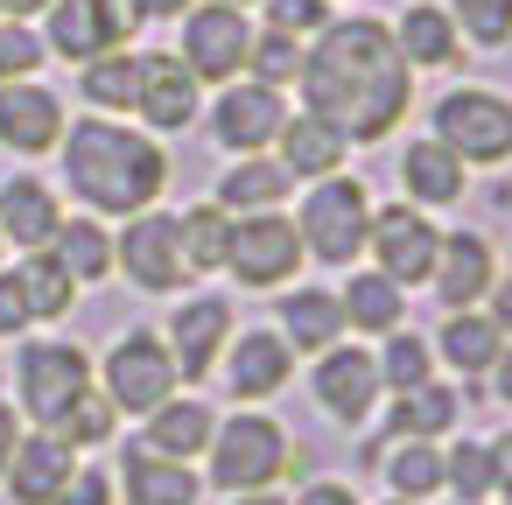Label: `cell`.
I'll list each match as a JSON object with an SVG mask.
<instances>
[{
	"label": "cell",
	"instance_id": "obj_35",
	"mask_svg": "<svg viewBox=\"0 0 512 505\" xmlns=\"http://www.w3.org/2000/svg\"><path fill=\"white\" fill-rule=\"evenodd\" d=\"M50 253L64 260V274L78 288H92V281L113 274V232H106V218H64L57 239H50Z\"/></svg>",
	"mask_w": 512,
	"mask_h": 505
},
{
	"label": "cell",
	"instance_id": "obj_11",
	"mask_svg": "<svg viewBox=\"0 0 512 505\" xmlns=\"http://www.w3.org/2000/svg\"><path fill=\"white\" fill-rule=\"evenodd\" d=\"M113 274H127L141 295H176V288L190 281L176 211H134V218L113 232Z\"/></svg>",
	"mask_w": 512,
	"mask_h": 505
},
{
	"label": "cell",
	"instance_id": "obj_14",
	"mask_svg": "<svg viewBox=\"0 0 512 505\" xmlns=\"http://www.w3.org/2000/svg\"><path fill=\"white\" fill-rule=\"evenodd\" d=\"M281 120H288V92H274L260 78H232L211 99V141L225 155H267L274 134H281Z\"/></svg>",
	"mask_w": 512,
	"mask_h": 505
},
{
	"label": "cell",
	"instance_id": "obj_55",
	"mask_svg": "<svg viewBox=\"0 0 512 505\" xmlns=\"http://www.w3.org/2000/svg\"><path fill=\"white\" fill-rule=\"evenodd\" d=\"M379 505H442V498H379Z\"/></svg>",
	"mask_w": 512,
	"mask_h": 505
},
{
	"label": "cell",
	"instance_id": "obj_30",
	"mask_svg": "<svg viewBox=\"0 0 512 505\" xmlns=\"http://www.w3.org/2000/svg\"><path fill=\"white\" fill-rule=\"evenodd\" d=\"M393 43H400L407 71H449L463 57V36L449 22V8H435V0H407L400 22H393Z\"/></svg>",
	"mask_w": 512,
	"mask_h": 505
},
{
	"label": "cell",
	"instance_id": "obj_41",
	"mask_svg": "<svg viewBox=\"0 0 512 505\" xmlns=\"http://www.w3.org/2000/svg\"><path fill=\"white\" fill-rule=\"evenodd\" d=\"M113 428H120V407H113V400L92 386L85 400H71V414H64L50 435H64L71 449H106V442H113Z\"/></svg>",
	"mask_w": 512,
	"mask_h": 505
},
{
	"label": "cell",
	"instance_id": "obj_47",
	"mask_svg": "<svg viewBox=\"0 0 512 505\" xmlns=\"http://www.w3.org/2000/svg\"><path fill=\"white\" fill-rule=\"evenodd\" d=\"M484 316H491V323H498V337L512 344V274H498V281H491V295H484Z\"/></svg>",
	"mask_w": 512,
	"mask_h": 505
},
{
	"label": "cell",
	"instance_id": "obj_4",
	"mask_svg": "<svg viewBox=\"0 0 512 505\" xmlns=\"http://www.w3.org/2000/svg\"><path fill=\"white\" fill-rule=\"evenodd\" d=\"M295 232H302V253L316 267H358L365 260V232H372V190H365V176L337 169V176L309 183L302 204H295Z\"/></svg>",
	"mask_w": 512,
	"mask_h": 505
},
{
	"label": "cell",
	"instance_id": "obj_27",
	"mask_svg": "<svg viewBox=\"0 0 512 505\" xmlns=\"http://www.w3.org/2000/svg\"><path fill=\"white\" fill-rule=\"evenodd\" d=\"M337 309H344V337H386L407 323V288L386 281L379 267H344Z\"/></svg>",
	"mask_w": 512,
	"mask_h": 505
},
{
	"label": "cell",
	"instance_id": "obj_21",
	"mask_svg": "<svg viewBox=\"0 0 512 505\" xmlns=\"http://www.w3.org/2000/svg\"><path fill=\"white\" fill-rule=\"evenodd\" d=\"M113 484L127 491V505H197L204 498V470L197 463H176V456H155L148 442H127L120 449Z\"/></svg>",
	"mask_w": 512,
	"mask_h": 505
},
{
	"label": "cell",
	"instance_id": "obj_19",
	"mask_svg": "<svg viewBox=\"0 0 512 505\" xmlns=\"http://www.w3.org/2000/svg\"><path fill=\"white\" fill-rule=\"evenodd\" d=\"M463 407H470V393H463L456 379H428V386H414V393H393L379 442H449V435L463 428Z\"/></svg>",
	"mask_w": 512,
	"mask_h": 505
},
{
	"label": "cell",
	"instance_id": "obj_36",
	"mask_svg": "<svg viewBox=\"0 0 512 505\" xmlns=\"http://www.w3.org/2000/svg\"><path fill=\"white\" fill-rule=\"evenodd\" d=\"M442 491L456 505H491L498 477H491V442L484 435H449L442 442Z\"/></svg>",
	"mask_w": 512,
	"mask_h": 505
},
{
	"label": "cell",
	"instance_id": "obj_10",
	"mask_svg": "<svg viewBox=\"0 0 512 505\" xmlns=\"http://www.w3.org/2000/svg\"><path fill=\"white\" fill-rule=\"evenodd\" d=\"M435 253H442V225L421 211V204H372V232H365V260L400 281V288H428L435 274Z\"/></svg>",
	"mask_w": 512,
	"mask_h": 505
},
{
	"label": "cell",
	"instance_id": "obj_1",
	"mask_svg": "<svg viewBox=\"0 0 512 505\" xmlns=\"http://www.w3.org/2000/svg\"><path fill=\"white\" fill-rule=\"evenodd\" d=\"M302 106L323 113L351 148L386 141L414 106V71L393 43V22L379 15H330L323 36L302 50Z\"/></svg>",
	"mask_w": 512,
	"mask_h": 505
},
{
	"label": "cell",
	"instance_id": "obj_18",
	"mask_svg": "<svg viewBox=\"0 0 512 505\" xmlns=\"http://www.w3.org/2000/svg\"><path fill=\"white\" fill-rule=\"evenodd\" d=\"M64 99L36 78H15V85H0V148H15V155H50L64 141Z\"/></svg>",
	"mask_w": 512,
	"mask_h": 505
},
{
	"label": "cell",
	"instance_id": "obj_50",
	"mask_svg": "<svg viewBox=\"0 0 512 505\" xmlns=\"http://www.w3.org/2000/svg\"><path fill=\"white\" fill-rule=\"evenodd\" d=\"M99 8H106V15L120 22V36H127V43H134V29L148 22V8H141V0H99Z\"/></svg>",
	"mask_w": 512,
	"mask_h": 505
},
{
	"label": "cell",
	"instance_id": "obj_52",
	"mask_svg": "<svg viewBox=\"0 0 512 505\" xmlns=\"http://www.w3.org/2000/svg\"><path fill=\"white\" fill-rule=\"evenodd\" d=\"M141 8H148V22H183L197 0H141Z\"/></svg>",
	"mask_w": 512,
	"mask_h": 505
},
{
	"label": "cell",
	"instance_id": "obj_56",
	"mask_svg": "<svg viewBox=\"0 0 512 505\" xmlns=\"http://www.w3.org/2000/svg\"><path fill=\"white\" fill-rule=\"evenodd\" d=\"M232 8H253V0H232Z\"/></svg>",
	"mask_w": 512,
	"mask_h": 505
},
{
	"label": "cell",
	"instance_id": "obj_51",
	"mask_svg": "<svg viewBox=\"0 0 512 505\" xmlns=\"http://www.w3.org/2000/svg\"><path fill=\"white\" fill-rule=\"evenodd\" d=\"M15 442H22V414H15V400H0V470H8Z\"/></svg>",
	"mask_w": 512,
	"mask_h": 505
},
{
	"label": "cell",
	"instance_id": "obj_42",
	"mask_svg": "<svg viewBox=\"0 0 512 505\" xmlns=\"http://www.w3.org/2000/svg\"><path fill=\"white\" fill-rule=\"evenodd\" d=\"M260 8H267L260 29H281V36H295V43H309V36L330 29V0H260Z\"/></svg>",
	"mask_w": 512,
	"mask_h": 505
},
{
	"label": "cell",
	"instance_id": "obj_48",
	"mask_svg": "<svg viewBox=\"0 0 512 505\" xmlns=\"http://www.w3.org/2000/svg\"><path fill=\"white\" fill-rule=\"evenodd\" d=\"M491 442V477H498V498H512V428H498V435H484Z\"/></svg>",
	"mask_w": 512,
	"mask_h": 505
},
{
	"label": "cell",
	"instance_id": "obj_32",
	"mask_svg": "<svg viewBox=\"0 0 512 505\" xmlns=\"http://www.w3.org/2000/svg\"><path fill=\"white\" fill-rule=\"evenodd\" d=\"M365 463L379 470L386 498H442V442H372Z\"/></svg>",
	"mask_w": 512,
	"mask_h": 505
},
{
	"label": "cell",
	"instance_id": "obj_28",
	"mask_svg": "<svg viewBox=\"0 0 512 505\" xmlns=\"http://www.w3.org/2000/svg\"><path fill=\"white\" fill-rule=\"evenodd\" d=\"M211 428H218V407H211V400H197V393H169V400L141 421V435H134V442H148L155 456L197 463V456L211 449Z\"/></svg>",
	"mask_w": 512,
	"mask_h": 505
},
{
	"label": "cell",
	"instance_id": "obj_31",
	"mask_svg": "<svg viewBox=\"0 0 512 505\" xmlns=\"http://www.w3.org/2000/svg\"><path fill=\"white\" fill-rule=\"evenodd\" d=\"M288 190L295 183H288V169L274 155H232L225 176H218V190H211V204L232 211V218H246V211H281Z\"/></svg>",
	"mask_w": 512,
	"mask_h": 505
},
{
	"label": "cell",
	"instance_id": "obj_17",
	"mask_svg": "<svg viewBox=\"0 0 512 505\" xmlns=\"http://www.w3.org/2000/svg\"><path fill=\"white\" fill-rule=\"evenodd\" d=\"M491 281H498V246H491L484 232H470V225H463V232H442L435 274H428L442 316H449V309H484Z\"/></svg>",
	"mask_w": 512,
	"mask_h": 505
},
{
	"label": "cell",
	"instance_id": "obj_33",
	"mask_svg": "<svg viewBox=\"0 0 512 505\" xmlns=\"http://www.w3.org/2000/svg\"><path fill=\"white\" fill-rule=\"evenodd\" d=\"M372 358H379V386H386V400L393 393H414V386H428V379H442V365H435V344L421 337V330H386L379 344H372Z\"/></svg>",
	"mask_w": 512,
	"mask_h": 505
},
{
	"label": "cell",
	"instance_id": "obj_43",
	"mask_svg": "<svg viewBox=\"0 0 512 505\" xmlns=\"http://www.w3.org/2000/svg\"><path fill=\"white\" fill-rule=\"evenodd\" d=\"M50 50H43V36L29 29V22H0V85H15V78H36V64H43Z\"/></svg>",
	"mask_w": 512,
	"mask_h": 505
},
{
	"label": "cell",
	"instance_id": "obj_57",
	"mask_svg": "<svg viewBox=\"0 0 512 505\" xmlns=\"http://www.w3.org/2000/svg\"><path fill=\"white\" fill-rule=\"evenodd\" d=\"M498 505H512V498H498Z\"/></svg>",
	"mask_w": 512,
	"mask_h": 505
},
{
	"label": "cell",
	"instance_id": "obj_15",
	"mask_svg": "<svg viewBox=\"0 0 512 505\" xmlns=\"http://www.w3.org/2000/svg\"><path fill=\"white\" fill-rule=\"evenodd\" d=\"M218 372H225V393L239 407H260V400H274L295 379V351H288V337L274 323H253V330H232Z\"/></svg>",
	"mask_w": 512,
	"mask_h": 505
},
{
	"label": "cell",
	"instance_id": "obj_23",
	"mask_svg": "<svg viewBox=\"0 0 512 505\" xmlns=\"http://www.w3.org/2000/svg\"><path fill=\"white\" fill-rule=\"evenodd\" d=\"M393 176H400V197L421 204V211H449V204H463V190H470V169H463L435 134H414V141L400 148Z\"/></svg>",
	"mask_w": 512,
	"mask_h": 505
},
{
	"label": "cell",
	"instance_id": "obj_54",
	"mask_svg": "<svg viewBox=\"0 0 512 505\" xmlns=\"http://www.w3.org/2000/svg\"><path fill=\"white\" fill-rule=\"evenodd\" d=\"M0 8H15V15H36V8H50V0H0Z\"/></svg>",
	"mask_w": 512,
	"mask_h": 505
},
{
	"label": "cell",
	"instance_id": "obj_20",
	"mask_svg": "<svg viewBox=\"0 0 512 505\" xmlns=\"http://www.w3.org/2000/svg\"><path fill=\"white\" fill-rule=\"evenodd\" d=\"M281 169H288V183H323V176H337L344 162H351V141L323 120V113H288L281 120V134H274V148H267Z\"/></svg>",
	"mask_w": 512,
	"mask_h": 505
},
{
	"label": "cell",
	"instance_id": "obj_16",
	"mask_svg": "<svg viewBox=\"0 0 512 505\" xmlns=\"http://www.w3.org/2000/svg\"><path fill=\"white\" fill-rule=\"evenodd\" d=\"M134 113L148 134H183L197 113H204V85L190 78V64L176 50H155L141 57V92H134Z\"/></svg>",
	"mask_w": 512,
	"mask_h": 505
},
{
	"label": "cell",
	"instance_id": "obj_24",
	"mask_svg": "<svg viewBox=\"0 0 512 505\" xmlns=\"http://www.w3.org/2000/svg\"><path fill=\"white\" fill-rule=\"evenodd\" d=\"M274 295H281V302H274V330L288 337V351H295V358H316V351L344 344L337 288H302V281H288V288H274Z\"/></svg>",
	"mask_w": 512,
	"mask_h": 505
},
{
	"label": "cell",
	"instance_id": "obj_38",
	"mask_svg": "<svg viewBox=\"0 0 512 505\" xmlns=\"http://www.w3.org/2000/svg\"><path fill=\"white\" fill-rule=\"evenodd\" d=\"M15 281H22V295H29V316L36 323H57V316H71V302H78V281L64 274V260L43 246V253H29L22 267H15Z\"/></svg>",
	"mask_w": 512,
	"mask_h": 505
},
{
	"label": "cell",
	"instance_id": "obj_2",
	"mask_svg": "<svg viewBox=\"0 0 512 505\" xmlns=\"http://www.w3.org/2000/svg\"><path fill=\"white\" fill-rule=\"evenodd\" d=\"M57 148H64V183L92 218L155 211V197L169 190V155H162V141L148 127L92 113V120H71Z\"/></svg>",
	"mask_w": 512,
	"mask_h": 505
},
{
	"label": "cell",
	"instance_id": "obj_5",
	"mask_svg": "<svg viewBox=\"0 0 512 505\" xmlns=\"http://www.w3.org/2000/svg\"><path fill=\"white\" fill-rule=\"evenodd\" d=\"M428 134L463 169H505L512 162V99L498 85H449L428 113Z\"/></svg>",
	"mask_w": 512,
	"mask_h": 505
},
{
	"label": "cell",
	"instance_id": "obj_7",
	"mask_svg": "<svg viewBox=\"0 0 512 505\" xmlns=\"http://www.w3.org/2000/svg\"><path fill=\"white\" fill-rule=\"evenodd\" d=\"M302 232H295V218L288 211H246V218H232V246H225V274L239 281V288H253V295H274V288H288L295 274H302Z\"/></svg>",
	"mask_w": 512,
	"mask_h": 505
},
{
	"label": "cell",
	"instance_id": "obj_53",
	"mask_svg": "<svg viewBox=\"0 0 512 505\" xmlns=\"http://www.w3.org/2000/svg\"><path fill=\"white\" fill-rule=\"evenodd\" d=\"M225 505H288V491H281V484H274V491H232Z\"/></svg>",
	"mask_w": 512,
	"mask_h": 505
},
{
	"label": "cell",
	"instance_id": "obj_6",
	"mask_svg": "<svg viewBox=\"0 0 512 505\" xmlns=\"http://www.w3.org/2000/svg\"><path fill=\"white\" fill-rule=\"evenodd\" d=\"M92 386H99V365L85 344L43 337V344H22V358H15V414H29L36 428H57L71 414V400H85Z\"/></svg>",
	"mask_w": 512,
	"mask_h": 505
},
{
	"label": "cell",
	"instance_id": "obj_34",
	"mask_svg": "<svg viewBox=\"0 0 512 505\" xmlns=\"http://www.w3.org/2000/svg\"><path fill=\"white\" fill-rule=\"evenodd\" d=\"M85 78H78V99L92 106V113H134V92H141V57L134 50H106V57H92V64H78Z\"/></svg>",
	"mask_w": 512,
	"mask_h": 505
},
{
	"label": "cell",
	"instance_id": "obj_37",
	"mask_svg": "<svg viewBox=\"0 0 512 505\" xmlns=\"http://www.w3.org/2000/svg\"><path fill=\"white\" fill-rule=\"evenodd\" d=\"M176 232H183V267L190 274H225V246H232V211H218L211 197L176 211Z\"/></svg>",
	"mask_w": 512,
	"mask_h": 505
},
{
	"label": "cell",
	"instance_id": "obj_39",
	"mask_svg": "<svg viewBox=\"0 0 512 505\" xmlns=\"http://www.w3.org/2000/svg\"><path fill=\"white\" fill-rule=\"evenodd\" d=\"M442 8H449V22L470 50H505L512 43V0H442Z\"/></svg>",
	"mask_w": 512,
	"mask_h": 505
},
{
	"label": "cell",
	"instance_id": "obj_9",
	"mask_svg": "<svg viewBox=\"0 0 512 505\" xmlns=\"http://www.w3.org/2000/svg\"><path fill=\"white\" fill-rule=\"evenodd\" d=\"M309 400H316V414L337 421V428H372L379 407H386L372 344H351V337H344V344L316 351V365H309Z\"/></svg>",
	"mask_w": 512,
	"mask_h": 505
},
{
	"label": "cell",
	"instance_id": "obj_46",
	"mask_svg": "<svg viewBox=\"0 0 512 505\" xmlns=\"http://www.w3.org/2000/svg\"><path fill=\"white\" fill-rule=\"evenodd\" d=\"M288 505H365L351 477H309L302 491H288Z\"/></svg>",
	"mask_w": 512,
	"mask_h": 505
},
{
	"label": "cell",
	"instance_id": "obj_13",
	"mask_svg": "<svg viewBox=\"0 0 512 505\" xmlns=\"http://www.w3.org/2000/svg\"><path fill=\"white\" fill-rule=\"evenodd\" d=\"M232 330H239V316H232L225 295H183V302L169 309V330H162V344H169V358H176V379H183V386H204V379L218 372Z\"/></svg>",
	"mask_w": 512,
	"mask_h": 505
},
{
	"label": "cell",
	"instance_id": "obj_45",
	"mask_svg": "<svg viewBox=\"0 0 512 505\" xmlns=\"http://www.w3.org/2000/svg\"><path fill=\"white\" fill-rule=\"evenodd\" d=\"M36 316H29V295H22V281H15V267H0V337H22Z\"/></svg>",
	"mask_w": 512,
	"mask_h": 505
},
{
	"label": "cell",
	"instance_id": "obj_49",
	"mask_svg": "<svg viewBox=\"0 0 512 505\" xmlns=\"http://www.w3.org/2000/svg\"><path fill=\"white\" fill-rule=\"evenodd\" d=\"M484 393H491L498 407H512V344H505V351H498V365L484 372Z\"/></svg>",
	"mask_w": 512,
	"mask_h": 505
},
{
	"label": "cell",
	"instance_id": "obj_3",
	"mask_svg": "<svg viewBox=\"0 0 512 505\" xmlns=\"http://www.w3.org/2000/svg\"><path fill=\"white\" fill-rule=\"evenodd\" d=\"M302 463V442L267 414V407H232L218 414L211 428V449H204V491H274L288 484V470Z\"/></svg>",
	"mask_w": 512,
	"mask_h": 505
},
{
	"label": "cell",
	"instance_id": "obj_26",
	"mask_svg": "<svg viewBox=\"0 0 512 505\" xmlns=\"http://www.w3.org/2000/svg\"><path fill=\"white\" fill-rule=\"evenodd\" d=\"M64 225V204L43 176H8L0 183V239L22 246V253H43Z\"/></svg>",
	"mask_w": 512,
	"mask_h": 505
},
{
	"label": "cell",
	"instance_id": "obj_40",
	"mask_svg": "<svg viewBox=\"0 0 512 505\" xmlns=\"http://www.w3.org/2000/svg\"><path fill=\"white\" fill-rule=\"evenodd\" d=\"M302 50H309V43H295V36H281V29H253V50H246V78H260V85L288 92V85L302 78Z\"/></svg>",
	"mask_w": 512,
	"mask_h": 505
},
{
	"label": "cell",
	"instance_id": "obj_8",
	"mask_svg": "<svg viewBox=\"0 0 512 505\" xmlns=\"http://www.w3.org/2000/svg\"><path fill=\"white\" fill-rule=\"evenodd\" d=\"M99 393H106L120 414H134V421H148L169 393H183L162 330H127V337H113V351H106V365H99Z\"/></svg>",
	"mask_w": 512,
	"mask_h": 505
},
{
	"label": "cell",
	"instance_id": "obj_44",
	"mask_svg": "<svg viewBox=\"0 0 512 505\" xmlns=\"http://www.w3.org/2000/svg\"><path fill=\"white\" fill-rule=\"evenodd\" d=\"M113 491H120V484H113V470H106V463H78V470H71V484H64L50 505H113Z\"/></svg>",
	"mask_w": 512,
	"mask_h": 505
},
{
	"label": "cell",
	"instance_id": "obj_29",
	"mask_svg": "<svg viewBox=\"0 0 512 505\" xmlns=\"http://www.w3.org/2000/svg\"><path fill=\"white\" fill-rule=\"evenodd\" d=\"M43 50H57L64 64H92L106 50H127V36H120V22L99 8V0H50Z\"/></svg>",
	"mask_w": 512,
	"mask_h": 505
},
{
	"label": "cell",
	"instance_id": "obj_22",
	"mask_svg": "<svg viewBox=\"0 0 512 505\" xmlns=\"http://www.w3.org/2000/svg\"><path fill=\"white\" fill-rule=\"evenodd\" d=\"M71 470H78V449H71L64 435L36 428V435L15 442V456H8V470H0V484H8L15 505H50V498L71 484Z\"/></svg>",
	"mask_w": 512,
	"mask_h": 505
},
{
	"label": "cell",
	"instance_id": "obj_25",
	"mask_svg": "<svg viewBox=\"0 0 512 505\" xmlns=\"http://www.w3.org/2000/svg\"><path fill=\"white\" fill-rule=\"evenodd\" d=\"M428 344H435V365H442L463 393H470V386L498 365V351H505V337H498V323H491L484 309H449Z\"/></svg>",
	"mask_w": 512,
	"mask_h": 505
},
{
	"label": "cell",
	"instance_id": "obj_12",
	"mask_svg": "<svg viewBox=\"0 0 512 505\" xmlns=\"http://www.w3.org/2000/svg\"><path fill=\"white\" fill-rule=\"evenodd\" d=\"M246 50H253V22L246 8H232V0H197V8L183 15V64L197 85H232L246 78Z\"/></svg>",
	"mask_w": 512,
	"mask_h": 505
}]
</instances>
